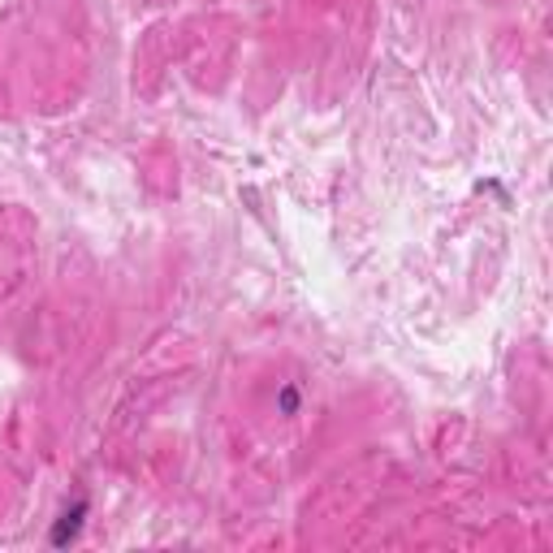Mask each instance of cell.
<instances>
[{"instance_id": "obj_1", "label": "cell", "mask_w": 553, "mask_h": 553, "mask_svg": "<svg viewBox=\"0 0 553 553\" xmlns=\"http://www.w3.org/2000/svg\"><path fill=\"white\" fill-rule=\"evenodd\" d=\"M83 510H87V506L78 502V506H74V510L66 515V523H61V527H57V536H52L57 545H66V536H74V532H78V519H83Z\"/></svg>"}]
</instances>
